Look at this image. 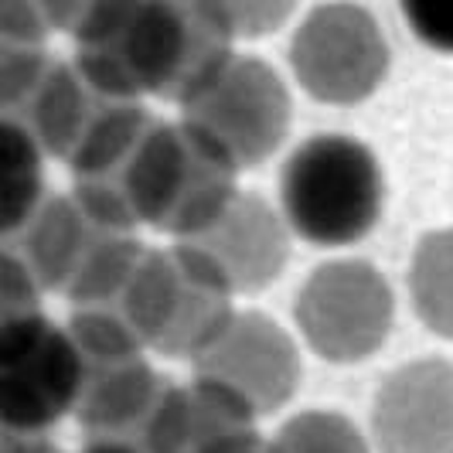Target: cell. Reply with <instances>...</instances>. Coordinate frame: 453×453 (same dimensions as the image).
Wrapping results in <instances>:
<instances>
[{"label": "cell", "instance_id": "9a60e30c", "mask_svg": "<svg viewBox=\"0 0 453 453\" xmlns=\"http://www.w3.org/2000/svg\"><path fill=\"white\" fill-rule=\"evenodd\" d=\"M0 453H62L45 433H7L4 430V450Z\"/></svg>", "mask_w": 453, "mask_h": 453}, {"label": "cell", "instance_id": "7c38bea8", "mask_svg": "<svg viewBox=\"0 0 453 453\" xmlns=\"http://www.w3.org/2000/svg\"><path fill=\"white\" fill-rule=\"evenodd\" d=\"M270 453H368L362 433L338 412H300L270 443Z\"/></svg>", "mask_w": 453, "mask_h": 453}, {"label": "cell", "instance_id": "5b68a950", "mask_svg": "<svg viewBox=\"0 0 453 453\" xmlns=\"http://www.w3.org/2000/svg\"><path fill=\"white\" fill-rule=\"evenodd\" d=\"M82 362L68 327L42 314L0 320V419L7 433H45L79 406Z\"/></svg>", "mask_w": 453, "mask_h": 453}, {"label": "cell", "instance_id": "7a4b0ae2", "mask_svg": "<svg viewBox=\"0 0 453 453\" xmlns=\"http://www.w3.org/2000/svg\"><path fill=\"white\" fill-rule=\"evenodd\" d=\"M232 283L198 246L150 250L113 318L164 358H202L232 327Z\"/></svg>", "mask_w": 453, "mask_h": 453}, {"label": "cell", "instance_id": "30bf717a", "mask_svg": "<svg viewBox=\"0 0 453 453\" xmlns=\"http://www.w3.org/2000/svg\"><path fill=\"white\" fill-rule=\"evenodd\" d=\"M0 160H4V239L18 235L35 211L45 204L42 191V147L35 143V136L14 127V123H4L0 130Z\"/></svg>", "mask_w": 453, "mask_h": 453}, {"label": "cell", "instance_id": "52a82bcc", "mask_svg": "<svg viewBox=\"0 0 453 453\" xmlns=\"http://www.w3.org/2000/svg\"><path fill=\"white\" fill-rule=\"evenodd\" d=\"M143 453H270L256 430V409L232 388L195 379L171 386Z\"/></svg>", "mask_w": 453, "mask_h": 453}, {"label": "cell", "instance_id": "4fadbf2b", "mask_svg": "<svg viewBox=\"0 0 453 453\" xmlns=\"http://www.w3.org/2000/svg\"><path fill=\"white\" fill-rule=\"evenodd\" d=\"M0 320H18L27 314H42V283L31 276L18 256L4 252L0 266Z\"/></svg>", "mask_w": 453, "mask_h": 453}, {"label": "cell", "instance_id": "ba28073f", "mask_svg": "<svg viewBox=\"0 0 453 453\" xmlns=\"http://www.w3.org/2000/svg\"><path fill=\"white\" fill-rule=\"evenodd\" d=\"M195 379L232 388L256 409V416H263L294 392V344L263 314H242L232 320L222 341L195 362Z\"/></svg>", "mask_w": 453, "mask_h": 453}, {"label": "cell", "instance_id": "277c9868", "mask_svg": "<svg viewBox=\"0 0 453 453\" xmlns=\"http://www.w3.org/2000/svg\"><path fill=\"white\" fill-rule=\"evenodd\" d=\"M280 204L303 242L351 246L382 215L379 160L355 136H311L283 164Z\"/></svg>", "mask_w": 453, "mask_h": 453}, {"label": "cell", "instance_id": "9c48e42d", "mask_svg": "<svg viewBox=\"0 0 453 453\" xmlns=\"http://www.w3.org/2000/svg\"><path fill=\"white\" fill-rule=\"evenodd\" d=\"M198 250L228 276L232 290H263L287 263V235L266 202L256 195H239L226 219L202 239H191Z\"/></svg>", "mask_w": 453, "mask_h": 453}, {"label": "cell", "instance_id": "8992f818", "mask_svg": "<svg viewBox=\"0 0 453 453\" xmlns=\"http://www.w3.org/2000/svg\"><path fill=\"white\" fill-rule=\"evenodd\" d=\"M181 119L208 134L239 171L259 167L283 143L290 127V96L263 58L235 55L208 89L181 106Z\"/></svg>", "mask_w": 453, "mask_h": 453}, {"label": "cell", "instance_id": "6da1fadb", "mask_svg": "<svg viewBox=\"0 0 453 453\" xmlns=\"http://www.w3.org/2000/svg\"><path fill=\"white\" fill-rule=\"evenodd\" d=\"M48 21L75 38V65L92 86L136 103L157 96L188 106L235 58L226 4H55Z\"/></svg>", "mask_w": 453, "mask_h": 453}, {"label": "cell", "instance_id": "5bb4252c", "mask_svg": "<svg viewBox=\"0 0 453 453\" xmlns=\"http://www.w3.org/2000/svg\"><path fill=\"white\" fill-rule=\"evenodd\" d=\"M403 18L419 42L436 51H453V4H403Z\"/></svg>", "mask_w": 453, "mask_h": 453}, {"label": "cell", "instance_id": "2e32d148", "mask_svg": "<svg viewBox=\"0 0 453 453\" xmlns=\"http://www.w3.org/2000/svg\"><path fill=\"white\" fill-rule=\"evenodd\" d=\"M79 453H140L134 447H123V443H86Z\"/></svg>", "mask_w": 453, "mask_h": 453}, {"label": "cell", "instance_id": "3957f363", "mask_svg": "<svg viewBox=\"0 0 453 453\" xmlns=\"http://www.w3.org/2000/svg\"><path fill=\"white\" fill-rule=\"evenodd\" d=\"M68 334L82 362L75 419L86 443H123L143 453L174 382L147 365L140 338L113 314L72 311Z\"/></svg>", "mask_w": 453, "mask_h": 453}, {"label": "cell", "instance_id": "8fae6325", "mask_svg": "<svg viewBox=\"0 0 453 453\" xmlns=\"http://www.w3.org/2000/svg\"><path fill=\"white\" fill-rule=\"evenodd\" d=\"M416 311L430 331L453 338V232H440L423 242L412 266Z\"/></svg>", "mask_w": 453, "mask_h": 453}]
</instances>
